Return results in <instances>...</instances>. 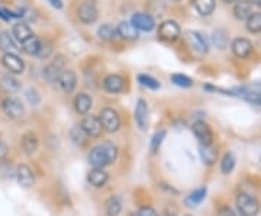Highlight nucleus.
<instances>
[{"mask_svg": "<svg viewBox=\"0 0 261 216\" xmlns=\"http://www.w3.org/2000/svg\"><path fill=\"white\" fill-rule=\"evenodd\" d=\"M97 35H99V38L102 41L109 42V41H113L115 38L118 37V32H116V28L112 26L111 23H105V25H102L100 28L97 29Z\"/></svg>", "mask_w": 261, "mask_h": 216, "instance_id": "7c9ffc66", "label": "nucleus"}, {"mask_svg": "<svg viewBox=\"0 0 261 216\" xmlns=\"http://www.w3.org/2000/svg\"><path fill=\"white\" fill-rule=\"evenodd\" d=\"M87 180H89V183L92 186H94V187H103L108 183L109 176H108V173L103 169H93L89 173Z\"/></svg>", "mask_w": 261, "mask_h": 216, "instance_id": "b1692460", "label": "nucleus"}, {"mask_svg": "<svg viewBox=\"0 0 261 216\" xmlns=\"http://www.w3.org/2000/svg\"><path fill=\"white\" fill-rule=\"evenodd\" d=\"M237 207L240 210V213L244 216H255L260 210V203L257 202V199L252 198L247 193H241L237 198Z\"/></svg>", "mask_w": 261, "mask_h": 216, "instance_id": "20e7f679", "label": "nucleus"}, {"mask_svg": "<svg viewBox=\"0 0 261 216\" xmlns=\"http://www.w3.org/2000/svg\"><path fill=\"white\" fill-rule=\"evenodd\" d=\"M39 44H41V39L37 38L35 35L31 37L29 39H27L25 42H22V51L28 56H37L38 49H39Z\"/></svg>", "mask_w": 261, "mask_h": 216, "instance_id": "c756f323", "label": "nucleus"}, {"mask_svg": "<svg viewBox=\"0 0 261 216\" xmlns=\"http://www.w3.org/2000/svg\"><path fill=\"white\" fill-rule=\"evenodd\" d=\"M15 176H16V180H18V183L22 186V187H25V188L32 187V186H34V183H35L34 171L29 169L28 166H19L18 169H16Z\"/></svg>", "mask_w": 261, "mask_h": 216, "instance_id": "a211bd4d", "label": "nucleus"}, {"mask_svg": "<svg viewBox=\"0 0 261 216\" xmlns=\"http://www.w3.org/2000/svg\"><path fill=\"white\" fill-rule=\"evenodd\" d=\"M206 193H207V190L206 187H200L195 190L193 193H190L189 195V198L186 199V203L189 206H197L199 203H202L203 202V199L206 198Z\"/></svg>", "mask_w": 261, "mask_h": 216, "instance_id": "72a5a7b5", "label": "nucleus"}, {"mask_svg": "<svg viewBox=\"0 0 261 216\" xmlns=\"http://www.w3.org/2000/svg\"><path fill=\"white\" fill-rule=\"evenodd\" d=\"M92 106H93V100H92V97H90L89 94L80 93L75 96L74 109L77 113H80V115H87V113L90 112Z\"/></svg>", "mask_w": 261, "mask_h": 216, "instance_id": "412c9836", "label": "nucleus"}, {"mask_svg": "<svg viewBox=\"0 0 261 216\" xmlns=\"http://www.w3.org/2000/svg\"><path fill=\"white\" fill-rule=\"evenodd\" d=\"M171 2H180V0H171Z\"/></svg>", "mask_w": 261, "mask_h": 216, "instance_id": "09e8293b", "label": "nucleus"}, {"mask_svg": "<svg viewBox=\"0 0 261 216\" xmlns=\"http://www.w3.org/2000/svg\"><path fill=\"white\" fill-rule=\"evenodd\" d=\"M65 70V58L63 56H57L53 61L44 68V77L48 83H56L58 77Z\"/></svg>", "mask_w": 261, "mask_h": 216, "instance_id": "423d86ee", "label": "nucleus"}, {"mask_svg": "<svg viewBox=\"0 0 261 216\" xmlns=\"http://www.w3.org/2000/svg\"><path fill=\"white\" fill-rule=\"evenodd\" d=\"M130 23L142 32H151L155 26V20L152 18V15L145 13V12H137L132 15Z\"/></svg>", "mask_w": 261, "mask_h": 216, "instance_id": "9b49d317", "label": "nucleus"}, {"mask_svg": "<svg viewBox=\"0 0 261 216\" xmlns=\"http://www.w3.org/2000/svg\"><path fill=\"white\" fill-rule=\"evenodd\" d=\"M166 135H167V132L164 131V129H161V131H157L152 137H151V141H149V150L152 154H155L157 151L160 150V147H161V144L163 141L166 140Z\"/></svg>", "mask_w": 261, "mask_h": 216, "instance_id": "c9c22d12", "label": "nucleus"}, {"mask_svg": "<svg viewBox=\"0 0 261 216\" xmlns=\"http://www.w3.org/2000/svg\"><path fill=\"white\" fill-rule=\"evenodd\" d=\"M252 5H255V6H258V8H261V0H251Z\"/></svg>", "mask_w": 261, "mask_h": 216, "instance_id": "a18cd8bd", "label": "nucleus"}, {"mask_svg": "<svg viewBox=\"0 0 261 216\" xmlns=\"http://www.w3.org/2000/svg\"><path fill=\"white\" fill-rule=\"evenodd\" d=\"M2 66L5 67L10 74H22L25 71V63L16 52H5L2 57Z\"/></svg>", "mask_w": 261, "mask_h": 216, "instance_id": "6e6552de", "label": "nucleus"}, {"mask_svg": "<svg viewBox=\"0 0 261 216\" xmlns=\"http://www.w3.org/2000/svg\"><path fill=\"white\" fill-rule=\"evenodd\" d=\"M118 157V148L112 142H103L100 145L94 147L89 154V163L93 169H103Z\"/></svg>", "mask_w": 261, "mask_h": 216, "instance_id": "f257e3e1", "label": "nucleus"}, {"mask_svg": "<svg viewBox=\"0 0 261 216\" xmlns=\"http://www.w3.org/2000/svg\"><path fill=\"white\" fill-rule=\"evenodd\" d=\"M212 41H214L215 47L219 48V49H225L228 47V42H229L228 32L225 29H216L212 35Z\"/></svg>", "mask_w": 261, "mask_h": 216, "instance_id": "2f4dec72", "label": "nucleus"}, {"mask_svg": "<svg viewBox=\"0 0 261 216\" xmlns=\"http://www.w3.org/2000/svg\"><path fill=\"white\" fill-rule=\"evenodd\" d=\"M57 83L60 86V89L64 92V93L70 94L74 92L75 86H77V75L73 70H64L61 75L58 77Z\"/></svg>", "mask_w": 261, "mask_h": 216, "instance_id": "4468645a", "label": "nucleus"}, {"mask_svg": "<svg viewBox=\"0 0 261 216\" xmlns=\"http://www.w3.org/2000/svg\"><path fill=\"white\" fill-rule=\"evenodd\" d=\"M103 87L109 93H121L125 89V80L119 74H109L106 75L103 80Z\"/></svg>", "mask_w": 261, "mask_h": 216, "instance_id": "dca6fc26", "label": "nucleus"}, {"mask_svg": "<svg viewBox=\"0 0 261 216\" xmlns=\"http://www.w3.org/2000/svg\"><path fill=\"white\" fill-rule=\"evenodd\" d=\"M170 80H171V83L173 85L178 86V87H181V89H189V87H192L193 86V80L186 74H181V73H174V74L170 75Z\"/></svg>", "mask_w": 261, "mask_h": 216, "instance_id": "473e14b6", "label": "nucleus"}, {"mask_svg": "<svg viewBox=\"0 0 261 216\" xmlns=\"http://www.w3.org/2000/svg\"><path fill=\"white\" fill-rule=\"evenodd\" d=\"M2 109H3L5 115L10 119H19V118H22L25 115L23 103L16 97H10V96L5 97L2 100Z\"/></svg>", "mask_w": 261, "mask_h": 216, "instance_id": "39448f33", "label": "nucleus"}, {"mask_svg": "<svg viewBox=\"0 0 261 216\" xmlns=\"http://www.w3.org/2000/svg\"><path fill=\"white\" fill-rule=\"evenodd\" d=\"M25 97H27L28 103L32 104V106H38L39 102H41V96H39V93H38L37 89H34V87H29V89H27V92H25Z\"/></svg>", "mask_w": 261, "mask_h": 216, "instance_id": "ea45409f", "label": "nucleus"}, {"mask_svg": "<svg viewBox=\"0 0 261 216\" xmlns=\"http://www.w3.org/2000/svg\"><path fill=\"white\" fill-rule=\"evenodd\" d=\"M2 89L6 92V93H18L20 90V83L13 77V75L6 74L2 77V82H0Z\"/></svg>", "mask_w": 261, "mask_h": 216, "instance_id": "cd10ccee", "label": "nucleus"}, {"mask_svg": "<svg viewBox=\"0 0 261 216\" xmlns=\"http://www.w3.org/2000/svg\"><path fill=\"white\" fill-rule=\"evenodd\" d=\"M70 133H71V140H73V142H74V144H79V145H82L84 142V140H86V137H87L82 126H74Z\"/></svg>", "mask_w": 261, "mask_h": 216, "instance_id": "a19ab883", "label": "nucleus"}, {"mask_svg": "<svg viewBox=\"0 0 261 216\" xmlns=\"http://www.w3.org/2000/svg\"><path fill=\"white\" fill-rule=\"evenodd\" d=\"M53 54V44L47 41V39H41V44H39V49L37 52V58L39 60H47Z\"/></svg>", "mask_w": 261, "mask_h": 216, "instance_id": "4c0bfd02", "label": "nucleus"}, {"mask_svg": "<svg viewBox=\"0 0 261 216\" xmlns=\"http://www.w3.org/2000/svg\"><path fill=\"white\" fill-rule=\"evenodd\" d=\"M116 32L122 39H126V41H135L138 39L140 34H138V29L135 28L129 20H123L121 22L118 26H116Z\"/></svg>", "mask_w": 261, "mask_h": 216, "instance_id": "6ab92c4d", "label": "nucleus"}, {"mask_svg": "<svg viewBox=\"0 0 261 216\" xmlns=\"http://www.w3.org/2000/svg\"><path fill=\"white\" fill-rule=\"evenodd\" d=\"M22 148L28 155L34 154L38 150V138L34 132L29 131L22 137Z\"/></svg>", "mask_w": 261, "mask_h": 216, "instance_id": "bb28decb", "label": "nucleus"}, {"mask_svg": "<svg viewBox=\"0 0 261 216\" xmlns=\"http://www.w3.org/2000/svg\"><path fill=\"white\" fill-rule=\"evenodd\" d=\"M129 216H138V215H137V213H132V215H129Z\"/></svg>", "mask_w": 261, "mask_h": 216, "instance_id": "de8ad7c7", "label": "nucleus"}, {"mask_svg": "<svg viewBox=\"0 0 261 216\" xmlns=\"http://www.w3.org/2000/svg\"><path fill=\"white\" fill-rule=\"evenodd\" d=\"M225 2H226V3H235L237 0H225Z\"/></svg>", "mask_w": 261, "mask_h": 216, "instance_id": "49530a36", "label": "nucleus"}, {"mask_svg": "<svg viewBox=\"0 0 261 216\" xmlns=\"http://www.w3.org/2000/svg\"><path fill=\"white\" fill-rule=\"evenodd\" d=\"M235 167V155L232 152H226L225 157L222 158V163H221V170L224 174H229L231 171Z\"/></svg>", "mask_w": 261, "mask_h": 216, "instance_id": "58836bf2", "label": "nucleus"}, {"mask_svg": "<svg viewBox=\"0 0 261 216\" xmlns=\"http://www.w3.org/2000/svg\"><path fill=\"white\" fill-rule=\"evenodd\" d=\"M235 92H238L237 96H241L245 102H248L252 106H255V107H260L261 109V92H257V90H251V89H238V90H235Z\"/></svg>", "mask_w": 261, "mask_h": 216, "instance_id": "4be33fe9", "label": "nucleus"}, {"mask_svg": "<svg viewBox=\"0 0 261 216\" xmlns=\"http://www.w3.org/2000/svg\"><path fill=\"white\" fill-rule=\"evenodd\" d=\"M99 119L102 123V128L106 132H116L121 128V118H119V113L115 109H111V107L102 109Z\"/></svg>", "mask_w": 261, "mask_h": 216, "instance_id": "7ed1b4c3", "label": "nucleus"}, {"mask_svg": "<svg viewBox=\"0 0 261 216\" xmlns=\"http://www.w3.org/2000/svg\"><path fill=\"white\" fill-rule=\"evenodd\" d=\"M138 82H140L141 86H144V87H147L148 90H159L161 85H160V82L157 78H154L152 75L149 74H138Z\"/></svg>", "mask_w": 261, "mask_h": 216, "instance_id": "f704fd0d", "label": "nucleus"}, {"mask_svg": "<svg viewBox=\"0 0 261 216\" xmlns=\"http://www.w3.org/2000/svg\"><path fill=\"white\" fill-rule=\"evenodd\" d=\"M193 6H195V9L197 10L199 15L209 16L214 13L216 2L215 0H193Z\"/></svg>", "mask_w": 261, "mask_h": 216, "instance_id": "a878e982", "label": "nucleus"}, {"mask_svg": "<svg viewBox=\"0 0 261 216\" xmlns=\"http://www.w3.org/2000/svg\"><path fill=\"white\" fill-rule=\"evenodd\" d=\"M232 48L233 56L238 57V58H247V57L251 54L252 51V44L250 39L247 38H235L231 44Z\"/></svg>", "mask_w": 261, "mask_h": 216, "instance_id": "2eb2a0df", "label": "nucleus"}, {"mask_svg": "<svg viewBox=\"0 0 261 216\" xmlns=\"http://www.w3.org/2000/svg\"><path fill=\"white\" fill-rule=\"evenodd\" d=\"M181 35V29L177 22L174 20H166L160 25L159 38L164 42H174Z\"/></svg>", "mask_w": 261, "mask_h": 216, "instance_id": "0eeeda50", "label": "nucleus"}, {"mask_svg": "<svg viewBox=\"0 0 261 216\" xmlns=\"http://www.w3.org/2000/svg\"><path fill=\"white\" fill-rule=\"evenodd\" d=\"M105 210L108 216H118L122 212V202L118 196H111L105 203Z\"/></svg>", "mask_w": 261, "mask_h": 216, "instance_id": "c85d7f7f", "label": "nucleus"}, {"mask_svg": "<svg viewBox=\"0 0 261 216\" xmlns=\"http://www.w3.org/2000/svg\"><path fill=\"white\" fill-rule=\"evenodd\" d=\"M12 35L13 38L18 41V42H25L27 39H29L31 37H34V32H32V29L29 26L28 23H25V22H18V23H15L13 25V28H12Z\"/></svg>", "mask_w": 261, "mask_h": 216, "instance_id": "aec40b11", "label": "nucleus"}, {"mask_svg": "<svg viewBox=\"0 0 261 216\" xmlns=\"http://www.w3.org/2000/svg\"><path fill=\"white\" fill-rule=\"evenodd\" d=\"M192 131L202 145H211L214 142V132L211 126L203 121H197L192 125Z\"/></svg>", "mask_w": 261, "mask_h": 216, "instance_id": "9d476101", "label": "nucleus"}, {"mask_svg": "<svg viewBox=\"0 0 261 216\" xmlns=\"http://www.w3.org/2000/svg\"><path fill=\"white\" fill-rule=\"evenodd\" d=\"M251 0H237L233 6V16L238 20H247L254 13Z\"/></svg>", "mask_w": 261, "mask_h": 216, "instance_id": "f3484780", "label": "nucleus"}, {"mask_svg": "<svg viewBox=\"0 0 261 216\" xmlns=\"http://www.w3.org/2000/svg\"><path fill=\"white\" fill-rule=\"evenodd\" d=\"M134 119L137 126L141 131H145L147 123H148V104L144 99H138L135 104V112H134Z\"/></svg>", "mask_w": 261, "mask_h": 216, "instance_id": "ddd939ff", "label": "nucleus"}, {"mask_svg": "<svg viewBox=\"0 0 261 216\" xmlns=\"http://www.w3.org/2000/svg\"><path fill=\"white\" fill-rule=\"evenodd\" d=\"M137 215L138 216H159L157 215V212L152 209V207H141L140 210L137 212Z\"/></svg>", "mask_w": 261, "mask_h": 216, "instance_id": "79ce46f5", "label": "nucleus"}, {"mask_svg": "<svg viewBox=\"0 0 261 216\" xmlns=\"http://www.w3.org/2000/svg\"><path fill=\"white\" fill-rule=\"evenodd\" d=\"M199 154H200L202 161H203L205 164H209V166L215 164L216 160H218V151H216V148L212 147V144H211V145H202V144H200V147H199Z\"/></svg>", "mask_w": 261, "mask_h": 216, "instance_id": "393cba45", "label": "nucleus"}, {"mask_svg": "<svg viewBox=\"0 0 261 216\" xmlns=\"http://www.w3.org/2000/svg\"><path fill=\"white\" fill-rule=\"evenodd\" d=\"M48 3L56 9H63V0H48Z\"/></svg>", "mask_w": 261, "mask_h": 216, "instance_id": "c03bdc74", "label": "nucleus"}, {"mask_svg": "<svg viewBox=\"0 0 261 216\" xmlns=\"http://www.w3.org/2000/svg\"><path fill=\"white\" fill-rule=\"evenodd\" d=\"M0 49L3 52H16L19 49L15 38L8 31H0Z\"/></svg>", "mask_w": 261, "mask_h": 216, "instance_id": "5701e85b", "label": "nucleus"}, {"mask_svg": "<svg viewBox=\"0 0 261 216\" xmlns=\"http://www.w3.org/2000/svg\"><path fill=\"white\" fill-rule=\"evenodd\" d=\"M186 42L189 47L195 51L196 54L203 56L207 52L209 45H207V39H206L200 32H195V31H189L186 32Z\"/></svg>", "mask_w": 261, "mask_h": 216, "instance_id": "1a4fd4ad", "label": "nucleus"}, {"mask_svg": "<svg viewBox=\"0 0 261 216\" xmlns=\"http://www.w3.org/2000/svg\"><path fill=\"white\" fill-rule=\"evenodd\" d=\"M247 29L251 34L261 32V13H252L251 16L247 19Z\"/></svg>", "mask_w": 261, "mask_h": 216, "instance_id": "e433bc0d", "label": "nucleus"}, {"mask_svg": "<svg viewBox=\"0 0 261 216\" xmlns=\"http://www.w3.org/2000/svg\"><path fill=\"white\" fill-rule=\"evenodd\" d=\"M80 126L83 128V131L86 132V135H87V137H92V138L100 137V133H102L103 129L99 116H93V115L86 116Z\"/></svg>", "mask_w": 261, "mask_h": 216, "instance_id": "f8f14e48", "label": "nucleus"}, {"mask_svg": "<svg viewBox=\"0 0 261 216\" xmlns=\"http://www.w3.org/2000/svg\"><path fill=\"white\" fill-rule=\"evenodd\" d=\"M77 18L84 25H92L99 18V9L94 0H83L77 8Z\"/></svg>", "mask_w": 261, "mask_h": 216, "instance_id": "f03ea898", "label": "nucleus"}, {"mask_svg": "<svg viewBox=\"0 0 261 216\" xmlns=\"http://www.w3.org/2000/svg\"><path fill=\"white\" fill-rule=\"evenodd\" d=\"M8 154H9V147H8V144L3 141V140H0V161H3L6 157H8Z\"/></svg>", "mask_w": 261, "mask_h": 216, "instance_id": "37998d69", "label": "nucleus"}]
</instances>
